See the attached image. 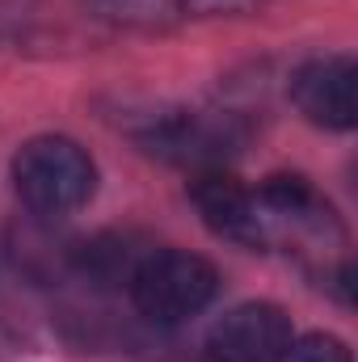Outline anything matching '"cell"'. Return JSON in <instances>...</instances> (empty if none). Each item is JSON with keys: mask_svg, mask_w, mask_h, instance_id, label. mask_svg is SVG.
I'll list each match as a JSON object with an SVG mask.
<instances>
[{"mask_svg": "<svg viewBox=\"0 0 358 362\" xmlns=\"http://www.w3.org/2000/svg\"><path fill=\"white\" fill-rule=\"evenodd\" d=\"M274 362H354L342 337L329 333H308V337H291V346Z\"/></svg>", "mask_w": 358, "mask_h": 362, "instance_id": "cell-6", "label": "cell"}, {"mask_svg": "<svg viewBox=\"0 0 358 362\" xmlns=\"http://www.w3.org/2000/svg\"><path fill=\"white\" fill-rule=\"evenodd\" d=\"M194 206H198V215L207 219L211 232H219V236H228V240H236V245H253V249L270 245L262 202H258V194L245 189L241 181L224 177V173L198 177L194 181Z\"/></svg>", "mask_w": 358, "mask_h": 362, "instance_id": "cell-5", "label": "cell"}, {"mask_svg": "<svg viewBox=\"0 0 358 362\" xmlns=\"http://www.w3.org/2000/svg\"><path fill=\"white\" fill-rule=\"evenodd\" d=\"M97 169H93L89 152L64 135H42L30 139L17 156H13V185L17 198L38 211V215H64L76 211L81 202H89Z\"/></svg>", "mask_w": 358, "mask_h": 362, "instance_id": "cell-1", "label": "cell"}, {"mask_svg": "<svg viewBox=\"0 0 358 362\" xmlns=\"http://www.w3.org/2000/svg\"><path fill=\"white\" fill-rule=\"evenodd\" d=\"M101 8L110 13V17H144V21H152V17H161L165 13V0H101Z\"/></svg>", "mask_w": 358, "mask_h": 362, "instance_id": "cell-7", "label": "cell"}, {"mask_svg": "<svg viewBox=\"0 0 358 362\" xmlns=\"http://www.w3.org/2000/svg\"><path fill=\"white\" fill-rule=\"evenodd\" d=\"M219 291V274L207 257L181 253V249H156L131 274V295L139 312L156 325H181L198 316Z\"/></svg>", "mask_w": 358, "mask_h": 362, "instance_id": "cell-2", "label": "cell"}, {"mask_svg": "<svg viewBox=\"0 0 358 362\" xmlns=\"http://www.w3.org/2000/svg\"><path fill=\"white\" fill-rule=\"evenodd\" d=\"M358 72L346 55H325L304 64L291 76V97L299 105V114L316 127L329 131H350L358 118V101H354Z\"/></svg>", "mask_w": 358, "mask_h": 362, "instance_id": "cell-4", "label": "cell"}, {"mask_svg": "<svg viewBox=\"0 0 358 362\" xmlns=\"http://www.w3.org/2000/svg\"><path fill=\"white\" fill-rule=\"evenodd\" d=\"M291 320L278 303H241L207 333L211 362H274L291 346Z\"/></svg>", "mask_w": 358, "mask_h": 362, "instance_id": "cell-3", "label": "cell"}]
</instances>
